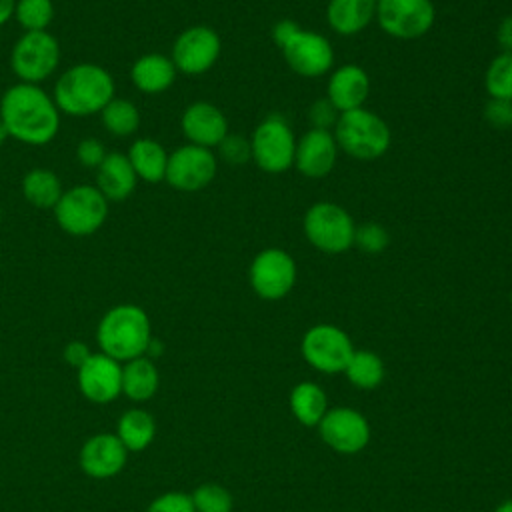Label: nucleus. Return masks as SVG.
Masks as SVG:
<instances>
[{
	"instance_id": "f257e3e1",
	"label": "nucleus",
	"mask_w": 512,
	"mask_h": 512,
	"mask_svg": "<svg viewBox=\"0 0 512 512\" xmlns=\"http://www.w3.org/2000/svg\"><path fill=\"white\" fill-rule=\"evenodd\" d=\"M0 120L8 138L26 146H44L60 130V110L40 84L8 86L0 98Z\"/></svg>"
},
{
	"instance_id": "f03ea898",
	"label": "nucleus",
	"mask_w": 512,
	"mask_h": 512,
	"mask_svg": "<svg viewBox=\"0 0 512 512\" xmlns=\"http://www.w3.org/2000/svg\"><path fill=\"white\" fill-rule=\"evenodd\" d=\"M116 96L112 74L94 62H78L68 66L54 82L52 98L60 114L92 116Z\"/></svg>"
},
{
	"instance_id": "7ed1b4c3",
	"label": "nucleus",
	"mask_w": 512,
	"mask_h": 512,
	"mask_svg": "<svg viewBox=\"0 0 512 512\" xmlns=\"http://www.w3.org/2000/svg\"><path fill=\"white\" fill-rule=\"evenodd\" d=\"M96 340L100 352L122 364L146 356L152 344L150 318L138 304H116L100 318Z\"/></svg>"
},
{
	"instance_id": "20e7f679",
	"label": "nucleus",
	"mask_w": 512,
	"mask_h": 512,
	"mask_svg": "<svg viewBox=\"0 0 512 512\" xmlns=\"http://www.w3.org/2000/svg\"><path fill=\"white\" fill-rule=\"evenodd\" d=\"M332 134L338 150H344L356 160H376L384 156L392 144L388 124L364 106L342 112Z\"/></svg>"
},
{
	"instance_id": "39448f33",
	"label": "nucleus",
	"mask_w": 512,
	"mask_h": 512,
	"mask_svg": "<svg viewBox=\"0 0 512 512\" xmlns=\"http://www.w3.org/2000/svg\"><path fill=\"white\" fill-rule=\"evenodd\" d=\"M110 202L94 184H76L66 188L54 206V220L58 228L76 238L96 234L108 218Z\"/></svg>"
},
{
	"instance_id": "423d86ee",
	"label": "nucleus",
	"mask_w": 512,
	"mask_h": 512,
	"mask_svg": "<svg viewBox=\"0 0 512 512\" xmlns=\"http://www.w3.org/2000/svg\"><path fill=\"white\" fill-rule=\"evenodd\" d=\"M60 66V42L48 30L24 32L10 50V70L24 84H42Z\"/></svg>"
},
{
	"instance_id": "0eeeda50",
	"label": "nucleus",
	"mask_w": 512,
	"mask_h": 512,
	"mask_svg": "<svg viewBox=\"0 0 512 512\" xmlns=\"http://www.w3.org/2000/svg\"><path fill=\"white\" fill-rule=\"evenodd\" d=\"M306 240L324 254H342L354 244L356 224L348 210L334 202H316L304 214Z\"/></svg>"
},
{
	"instance_id": "6e6552de",
	"label": "nucleus",
	"mask_w": 512,
	"mask_h": 512,
	"mask_svg": "<svg viewBox=\"0 0 512 512\" xmlns=\"http://www.w3.org/2000/svg\"><path fill=\"white\" fill-rule=\"evenodd\" d=\"M250 152L256 166L268 174H280L294 166L296 136L282 116L264 118L250 136Z\"/></svg>"
},
{
	"instance_id": "1a4fd4ad",
	"label": "nucleus",
	"mask_w": 512,
	"mask_h": 512,
	"mask_svg": "<svg viewBox=\"0 0 512 512\" xmlns=\"http://www.w3.org/2000/svg\"><path fill=\"white\" fill-rule=\"evenodd\" d=\"M306 364L322 374L344 372L354 346L350 336L334 324H316L308 328L300 344Z\"/></svg>"
},
{
	"instance_id": "9d476101",
	"label": "nucleus",
	"mask_w": 512,
	"mask_h": 512,
	"mask_svg": "<svg viewBox=\"0 0 512 512\" xmlns=\"http://www.w3.org/2000/svg\"><path fill=\"white\" fill-rule=\"evenodd\" d=\"M296 262L282 248L260 250L248 268V282L262 300H280L296 284Z\"/></svg>"
},
{
	"instance_id": "9b49d317",
	"label": "nucleus",
	"mask_w": 512,
	"mask_h": 512,
	"mask_svg": "<svg viewBox=\"0 0 512 512\" xmlns=\"http://www.w3.org/2000/svg\"><path fill=\"white\" fill-rule=\"evenodd\" d=\"M216 170L218 160L210 148L186 142L168 154L164 180L178 192H198L214 180Z\"/></svg>"
},
{
	"instance_id": "f8f14e48",
	"label": "nucleus",
	"mask_w": 512,
	"mask_h": 512,
	"mask_svg": "<svg viewBox=\"0 0 512 512\" xmlns=\"http://www.w3.org/2000/svg\"><path fill=\"white\" fill-rule=\"evenodd\" d=\"M432 0H376V22L398 40L424 36L434 24Z\"/></svg>"
},
{
	"instance_id": "ddd939ff",
	"label": "nucleus",
	"mask_w": 512,
	"mask_h": 512,
	"mask_svg": "<svg viewBox=\"0 0 512 512\" xmlns=\"http://www.w3.org/2000/svg\"><path fill=\"white\" fill-rule=\"evenodd\" d=\"M220 50L222 42L218 32L206 24H194L176 36L170 58L178 72L200 76L216 64Z\"/></svg>"
},
{
	"instance_id": "4468645a",
	"label": "nucleus",
	"mask_w": 512,
	"mask_h": 512,
	"mask_svg": "<svg viewBox=\"0 0 512 512\" xmlns=\"http://www.w3.org/2000/svg\"><path fill=\"white\" fill-rule=\"evenodd\" d=\"M322 442L338 454H358L370 442V424L362 412L338 406L328 408L318 424Z\"/></svg>"
},
{
	"instance_id": "2eb2a0df",
	"label": "nucleus",
	"mask_w": 512,
	"mask_h": 512,
	"mask_svg": "<svg viewBox=\"0 0 512 512\" xmlns=\"http://www.w3.org/2000/svg\"><path fill=\"white\" fill-rule=\"evenodd\" d=\"M286 64L304 78H318L332 70L334 50L326 36L312 30H298L282 48Z\"/></svg>"
},
{
	"instance_id": "dca6fc26",
	"label": "nucleus",
	"mask_w": 512,
	"mask_h": 512,
	"mask_svg": "<svg viewBox=\"0 0 512 512\" xmlns=\"http://www.w3.org/2000/svg\"><path fill=\"white\" fill-rule=\"evenodd\" d=\"M78 390L92 404H110L122 394V362L92 352L78 368Z\"/></svg>"
},
{
	"instance_id": "f3484780",
	"label": "nucleus",
	"mask_w": 512,
	"mask_h": 512,
	"mask_svg": "<svg viewBox=\"0 0 512 512\" xmlns=\"http://www.w3.org/2000/svg\"><path fill=\"white\" fill-rule=\"evenodd\" d=\"M128 454L130 452L124 448V444L116 434L98 432L82 444L78 462L86 476L96 480H106V478H114L124 470Z\"/></svg>"
},
{
	"instance_id": "a211bd4d",
	"label": "nucleus",
	"mask_w": 512,
	"mask_h": 512,
	"mask_svg": "<svg viewBox=\"0 0 512 512\" xmlns=\"http://www.w3.org/2000/svg\"><path fill=\"white\" fill-rule=\"evenodd\" d=\"M180 128L188 144L210 150L218 148V144L228 136V120L224 112L206 100H196L184 108Z\"/></svg>"
},
{
	"instance_id": "6ab92c4d",
	"label": "nucleus",
	"mask_w": 512,
	"mask_h": 512,
	"mask_svg": "<svg viewBox=\"0 0 512 512\" xmlns=\"http://www.w3.org/2000/svg\"><path fill=\"white\" fill-rule=\"evenodd\" d=\"M338 158V144L330 130L310 128L296 140L294 166L306 178H324Z\"/></svg>"
},
{
	"instance_id": "aec40b11",
	"label": "nucleus",
	"mask_w": 512,
	"mask_h": 512,
	"mask_svg": "<svg viewBox=\"0 0 512 512\" xmlns=\"http://www.w3.org/2000/svg\"><path fill=\"white\" fill-rule=\"evenodd\" d=\"M370 92V78L366 70L358 64H344L338 66L326 86V98L336 106V110L350 112L362 108Z\"/></svg>"
},
{
	"instance_id": "412c9836",
	"label": "nucleus",
	"mask_w": 512,
	"mask_h": 512,
	"mask_svg": "<svg viewBox=\"0 0 512 512\" xmlns=\"http://www.w3.org/2000/svg\"><path fill=\"white\" fill-rule=\"evenodd\" d=\"M138 176L126 156V152H108L104 162L96 168V188L112 202L128 200L136 190Z\"/></svg>"
},
{
	"instance_id": "4be33fe9",
	"label": "nucleus",
	"mask_w": 512,
	"mask_h": 512,
	"mask_svg": "<svg viewBox=\"0 0 512 512\" xmlns=\"http://www.w3.org/2000/svg\"><path fill=\"white\" fill-rule=\"evenodd\" d=\"M176 66L170 56L160 52H148L138 56L130 68V80L142 94H162L176 80Z\"/></svg>"
},
{
	"instance_id": "5701e85b",
	"label": "nucleus",
	"mask_w": 512,
	"mask_h": 512,
	"mask_svg": "<svg viewBox=\"0 0 512 512\" xmlns=\"http://www.w3.org/2000/svg\"><path fill=\"white\" fill-rule=\"evenodd\" d=\"M376 18V0H330L326 20L340 36H354Z\"/></svg>"
},
{
	"instance_id": "b1692460",
	"label": "nucleus",
	"mask_w": 512,
	"mask_h": 512,
	"mask_svg": "<svg viewBox=\"0 0 512 512\" xmlns=\"http://www.w3.org/2000/svg\"><path fill=\"white\" fill-rule=\"evenodd\" d=\"M168 154L170 152H166V148L158 140L146 138V136L132 140L126 152L138 180H144L148 184H156L164 180Z\"/></svg>"
},
{
	"instance_id": "393cba45",
	"label": "nucleus",
	"mask_w": 512,
	"mask_h": 512,
	"mask_svg": "<svg viewBox=\"0 0 512 512\" xmlns=\"http://www.w3.org/2000/svg\"><path fill=\"white\" fill-rule=\"evenodd\" d=\"M160 386L156 364L148 356H138L122 364V394L140 404L150 400Z\"/></svg>"
},
{
	"instance_id": "a878e982",
	"label": "nucleus",
	"mask_w": 512,
	"mask_h": 512,
	"mask_svg": "<svg viewBox=\"0 0 512 512\" xmlns=\"http://www.w3.org/2000/svg\"><path fill=\"white\" fill-rule=\"evenodd\" d=\"M22 196L24 200L40 210H54L60 196L64 194L62 180L56 172L48 168H32L22 178Z\"/></svg>"
},
{
	"instance_id": "bb28decb",
	"label": "nucleus",
	"mask_w": 512,
	"mask_h": 512,
	"mask_svg": "<svg viewBox=\"0 0 512 512\" xmlns=\"http://www.w3.org/2000/svg\"><path fill=\"white\" fill-rule=\"evenodd\" d=\"M116 436L128 452L146 450L156 436V422L144 408H128L116 424Z\"/></svg>"
},
{
	"instance_id": "cd10ccee",
	"label": "nucleus",
	"mask_w": 512,
	"mask_h": 512,
	"mask_svg": "<svg viewBox=\"0 0 512 512\" xmlns=\"http://www.w3.org/2000/svg\"><path fill=\"white\" fill-rule=\"evenodd\" d=\"M290 412L302 426H318L324 414L328 412V396L326 392L314 382H300L292 388L290 398Z\"/></svg>"
},
{
	"instance_id": "c85d7f7f",
	"label": "nucleus",
	"mask_w": 512,
	"mask_h": 512,
	"mask_svg": "<svg viewBox=\"0 0 512 512\" xmlns=\"http://www.w3.org/2000/svg\"><path fill=\"white\" fill-rule=\"evenodd\" d=\"M100 120L108 134L116 138H128L136 134L140 128V110L132 100L114 96L100 110Z\"/></svg>"
},
{
	"instance_id": "c756f323",
	"label": "nucleus",
	"mask_w": 512,
	"mask_h": 512,
	"mask_svg": "<svg viewBox=\"0 0 512 512\" xmlns=\"http://www.w3.org/2000/svg\"><path fill=\"white\" fill-rule=\"evenodd\" d=\"M344 374L352 386L360 390H374L384 380V362L372 350H354Z\"/></svg>"
},
{
	"instance_id": "7c9ffc66",
	"label": "nucleus",
	"mask_w": 512,
	"mask_h": 512,
	"mask_svg": "<svg viewBox=\"0 0 512 512\" xmlns=\"http://www.w3.org/2000/svg\"><path fill=\"white\" fill-rule=\"evenodd\" d=\"M14 20L24 32H44L54 20L52 0H16Z\"/></svg>"
},
{
	"instance_id": "2f4dec72",
	"label": "nucleus",
	"mask_w": 512,
	"mask_h": 512,
	"mask_svg": "<svg viewBox=\"0 0 512 512\" xmlns=\"http://www.w3.org/2000/svg\"><path fill=\"white\" fill-rule=\"evenodd\" d=\"M484 86L490 98L512 102V52H500L492 58L484 74Z\"/></svg>"
},
{
	"instance_id": "473e14b6",
	"label": "nucleus",
	"mask_w": 512,
	"mask_h": 512,
	"mask_svg": "<svg viewBox=\"0 0 512 512\" xmlns=\"http://www.w3.org/2000/svg\"><path fill=\"white\" fill-rule=\"evenodd\" d=\"M192 504L196 512H232V494L214 482L200 484L192 494Z\"/></svg>"
},
{
	"instance_id": "72a5a7b5",
	"label": "nucleus",
	"mask_w": 512,
	"mask_h": 512,
	"mask_svg": "<svg viewBox=\"0 0 512 512\" xmlns=\"http://www.w3.org/2000/svg\"><path fill=\"white\" fill-rule=\"evenodd\" d=\"M354 244L366 254H380L388 248L390 234L378 222H364L354 230Z\"/></svg>"
},
{
	"instance_id": "f704fd0d",
	"label": "nucleus",
	"mask_w": 512,
	"mask_h": 512,
	"mask_svg": "<svg viewBox=\"0 0 512 512\" xmlns=\"http://www.w3.org/2000/svg\"><path fill=\"white\" fill-rule=\"evenodd\" d=\"M220 156L234 166H240L248 160H252V152H250V138H244L242 134H230L218 144Z\"/></svg>"
},
{
	"instance_id": "c9c22d12",
	"label": "nucleus",
	"mask_w": 512,
	"mask_h": 512,
	"mask_svg": "<svg viewBox=\"0 0 512 512\" xmlns=\"http://www.w3.org/2000/svg\"><path fill=\"white\" fill-rule=\"evenodd\" d=\"M146 512H196V508L192 504L190 494L172 490V492H164V494L156 496L148 504Z\"/></svg>"
},
{
	"instance_id": "e433bc0d",
	"label": "nucleus",
	"mask_w": 512,
	"mask_h": 512,
	"mask_svg": "<svg viewBox=\"0 0 512 512\" xmlns=\"http://www.w3.org/2000/svg\"><path fill=\"white\" fill-rule=\"evenodd\" d=\"M340 118V112L336 110V106L324 96V98H318L316 102L310 104L308 108V120H310V126L312 128H318V130H334L336 122Z\"/></svg>"
},
{
	"instance_id": "4c0bfd02",
	"label": "nucleus",
	"mask_w": 512,
	"mask_h": 512,
	"mask_svg": "<svg viewBox=\"0 0 512 512\" xmlns=\"http://www.w3.org/2000/svg\"><path fill=\"white\" fill-rule=\"evenodd\" d=\"M106 154H108L106 146L98 138H92V136L80 140L78 146H76V160L82 166L92 168V170H96L104 162Z\"/></svg>"
},
{
	"instance_id": "58836bf2",
	"label": "nucleus",
	"mask_w": 512,
	"mask_h": 512,
	"mask_svg": "<svg viewBox=\"0 0 512 512\" xmlns=\"http://www.w3.org/2000/svg\"><path fill=\"white\" fill-rule=\"evenodd\" d=\"M484 118L488 124H492L496 128H510L512 126V102L500 100V98H490L484 104Z\"/></svg>"
},
{
	"instance_id": "ea45409f",
	"label": "nucleus",
	"mask_w": 512,
	"mask_h": 512,
	"mask_svg": "<svg viewBox=\"0 0 512 512\" xmlns=\"http://www.w3.org/2000/svg\"><path fill=\"white\" fill-rule=\"evenodd\" d=\"M298 30H300V26L294 20H288V18L286 20H278L274 24V28H272V40H274V44L278 48H282Z\"/></svg>"
},
{
	"instance_id": "a19ab883",
	"label": "nucleus",
	"mask_w": 512,
	"mask_h": 512,
	"mask_svg": "<svg viewBox=\"0 0 512 512\" xmlns=\"http://www.w3.org/2000/svg\"><path fill=\"white\" fill-rule=\"evenodd\" d=\"M90 354H92L90 348H88L84 342H78V340L66 344V348H64V358H66V362L72 364L74 368H78Z\"/></svg>"
},
{
	"instance_id": "79ce46f5",
	"label": "nucleus",
	"mask_w": 512,
	"mask_h": 512,
	"mask_svg": "<svg viewBox=\"0 0 512 512\" xmlns=\"http://www.w3.org/2000/svg\"><path fill=\"white\" fill-rule=\"evenodd\" d=\"M496 38H498L502 52H512V16H508L500 22Z\"/></svg>"
},
{
	"instance_id": "37998d69",
	"label": "nucleus",
	"mask_w": 512,
	"mask_h": 512,
	"mask_svg": "<svg viewBox=\"0 0 512 512\" xmlns=\"http://www.w3.org/2000/svg\"><path fill=\"white\" fill-rule=\"evenodd\" d=\"M16 0H0V26H4L8 20L14 18Z\"/></svg>"
},
{
	"instance_id": "c03bdc74",
	"label": "nucleus",
	"mask_w": 512,
	"mask_h": 512,
	"mask_svg": "<svg viewBox=\"0 0 512 512\" xmlns=\"http://www.w3.org/2000/svg\"><path fill=\"white\" fill-rule=\"evenodd\" d=\"M494 512H512V498H510V500H504L502 504H498Z\"/></svg>"
},
{
	"instance_id": "a18cd8bd",
	"label": "nucleus",
	"mask_w": 512,
	"mask_h": 512,
	"mask_svg": "<svg viewBox=\"0 0 512 512\" xmlns=\"http://www.w3.org/2000/svg\"><path fill=\"white\" fill-rule=\"evenodd\" d=\"M6 140H8V134H6V128H4V124H2V120H0V146H2Z\"/></svg>"
},
{
	"instance_id": "49530a36",
	"label": "nucleus",
	"mask_w": 512,
	"mask_h": 512,
	"mask_svg": "<svg viewBox=\"0 0 512 512\" xmlns=\"http://www.w3.org/2000/svg\"><path fill=\"white\" fill-rule=\"evenodd\" d=\"M0 224H2V210H0Z\"/></svg>"
},
{
	"instance_id": "de8ad7c7",
	"label": "nucleus",
	"mask_w": 512,
	"mask_h": 512,
	"mask_svg": "<svg viewBox=\"0 0 512 512\" xmlns=\"http://www.w3.org/2000/svg\"><path fill=\"white\" fill-rule=\"evenodd\" d=\"M510 300H512V298H510Z\"/></svg>"
}]
</instances>
